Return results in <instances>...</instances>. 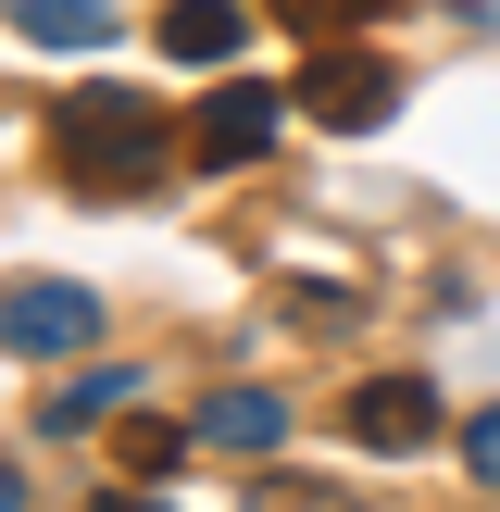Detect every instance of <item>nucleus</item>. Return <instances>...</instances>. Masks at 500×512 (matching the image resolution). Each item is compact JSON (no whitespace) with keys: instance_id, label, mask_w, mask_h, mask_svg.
Segmentation results:
<instances>
[{"instance_id":"f257e3e1","label":"nucleus","mask_w":500,"mask_h":512,"mask_svg":"<svg viewBox=\"0 0 500 512\" xmlns=\"http://www.w3.org/2000/svg\"><path fill=\"white\" fill-rule=\"evenodd\" d=\"M50 163H63L75 188L125 200V188H150V175H163V113H150L138 88H75L63 113H50Z\"/></svg>"},{"instance_id":"f03ea898","label":"nucleus","mask_w":500,"mask_h":512,"mask_svg":"<svg viewBox=\"0 0 500 512\" xmlns=\"http://www.w3.org/2000/svg\"><path fill=\"white\" fill-rule=\"evenodd\" d=\"M88 338H100V300L75 288V275H13V288H0V350L50 363V350H88Z\"/></svg>"},{"instance_id":"7ed1b4c3","label":"nucleus","mask_w":500,"mask_h":512,"mask_svg":"<svg viewBox=\"0 0 500 512\" xmlns=\"http://www.w3.org/2000/svg\"><path fill=\"white\" fill-rule=\"evenodd\" d=\"M288 100L325 113V125H388V113H400V63H375V50H313Z\"/></svg>"},{"instance_id":"20e7f679","label":"nucleus","mask_w":500,"mask_h":512,"mask_svg":"<svg viewBox=\"0 0 500 512\" xmlns=\"http://www.w3.org/2000/svg\"><path fill=\"white\" fill-rule=\"evenodd\" d=\"M275 113H288V88H263V75H225L213 100H200V138H188V163H263L275 150Z\"/></svg>"},{"instance_id":"39448f33","label":"nucleus","mask_w":500,"mask_h":512,"mask_svg":"<svg viewBox=\"0 0 500 512\" xmlns=\"http://www.w3.org/2000/svg\"><path fill=\"white\" fill-rule=\"evenodd\" d=\"M350 438L388 450V463L425 450V438H438V388H425V375H375V388H350Z\"/></svg>"},{"instance_id":"423d86ee","label":"nucleus","mask_w":500,"mask_h":512,"mask_svg":"<svg viewBox=\"0 0 500 512\" xmlns=\"http://www.w3.org/2000/svg\"><path fill=\"white\" fill-rule=\"evenodd\" d=\"M188 438H213V450H250V463H263V450L288 438V400H275V388H213Z\"/></svg>"},{"instance_id":"0eeeda50","label":"nucleus","mask_w":500,"mask_h":512,"mask_svg":"<svg viewBox=\"0 0 500 512\" xmlns=\"http://www.w3.org/2000/svg\"><path fill=\"white\" fill-rule=\"evenodd\" d=\"M238 38H250L238 0H175V13H163V50H175V63H238Z\"/></svg>"},{"instance_id":"6e6552de","label":"nucleus","mask_w":500,"mask_h":512,"mask_svg":"<svg viewBox=\"0 0 500 512\" xmlns=\"http://www.w3.org/2000/svg\"><path fill=\"white\" fill-rule=\"evenodd\" d=\"M0 13H13L38 50H100V38H113V13H100V0H0Z\"/></svg>"},{"instance_id":"1a4fd4ad","label":"nucleus","mask_w":500,"mask_h":512,"mask_svg":"<svg viewBox=\"0 0 500 512\" xmlns=\"http://www.w3.org/2000/svg\"><path fill=\"white\" fill-rule=\"evenodd\" d=\"M125 400H138V375H125V363H100V375H75V388H50V413H38V425H63V438H75V425L125 413Z\"/></svg>"},{"instance_id":"9d476101","label":"nucleus","mask_w":500,"mask_h":512,"mask_svg":"<svg viewBox=\"0 0 500 512\" xmlns=\"http://www.w3.org/2000/svg\"><path fill=\"white\" fill-rule=\"evenodd\" d=\"M125 463H138V488H163L188 463V425H125Z\"/></svg>"},{"instance_id":"9b49d317","label":"nucleus","mask_w":500,"mask_h":512,"mask_svg":"<svg viewBox=\"0 0 500 512\" xmlns=\"http://www.w3.org/2000/svg\"><path fill=\"white\" fill-rule=\"evenodd\" d=\"M263 13H275V25H300V38H338L350 13H388V0H263Z\"/></svg>"},{"instance_id":"f8f14e48","label":"nucleus","mask_w":500,"mask_h":512,"mask_svg":"<svg viewBox=\"0 0 500 512\" xmlns=\"http://www.w3.org/2000/svg\"><path fill=\"white\" fill-rule=\"evenodd\" d=\"M463 463H475V475H488V488H500V400H488V413L463 425Z\"/></svg>"},{"instance_id":"ddd939ff","label":"nucleus","mask_w":500,"mask_h":512,"mask_svg":"<svg viewBox=\"0 0 500 512\" xmlns=\"http://www.w3.org/2000/svg\"><path fill=\"white\" fill-rule=\"evenodd\" d=\"M88 512H175V500H163V488H100Z\"/></svg>"},{"instance_id":"4468645a","label":"nucleus","mask_w":500,"mask_h":512,"mask_svg":"<svg viewBox=\"0 0 500 512\" xmlns=\"http://www.w3.org/2000/svg\"><path fill=\"white\" fill-rule=\"evenodd\" d=\"M0 512H25V475H13V463H0Z\"/></svg>"}]
</instances>
